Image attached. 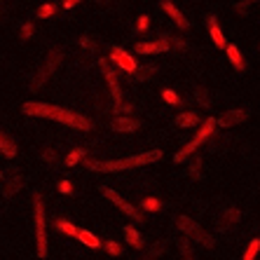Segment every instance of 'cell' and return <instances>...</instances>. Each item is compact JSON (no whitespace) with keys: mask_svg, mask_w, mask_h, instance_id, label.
<instances>
[{"mask_svg":"<svg viewBox=\"0 0 260 260\" xmlns=\"http://www.w3.org/2000/svg\"><path fill=\"white\" fill-rule=\"evenodd\" d=\"M248 117V113L246 110H242V108H235V110H228V113H223V115L218 117V124L223 129H228V127H235V124H239V122H244Z\"/></svg>","mask_w":260,"mask_h":260,"instance_id":"10","label":"cell"},{"mask_svg":"<svg viewBox=\"0 0 260 260\" xmlns=\"http://www.w3.org/2000/svg\"><path fill=\"white\" fill-rule=\"evenodd\" d=\"M159 253H162V244H157V246L150 251V255H159Z\"/></svg>","mask_w":260,"mask_h":260,"instance_id":"39","label":"cell"},{"mask_svg":"<svg viewBox=\"0 0 260 260\" xmlns=\"http://www.w3.org/2000/svg\"><path fill=\"white\" fill-rule=\"evenodd\" d=\"M45 162H56V155L52 150H45Z\"/></svg>","mask_w":260,"mask_h":260,"instance_id":"37","label":"cell"},{"mask_svg":"<svg viewBox=\"0 0 260 260\" xmlns=\"http://www.w3.org/2000/svg\"><path fill=\"white\" fill-rule=\"evenodd\" d=\"M200 167H202V159H194L192 162V176L194 178H200Z\"/></svg>","mask_w":260,"mask_h":260,"instance_id":"34","label":"cell"},{"mask_svg":"<svg viewBox=\"0 0 260 260\" xmlns=\"http://www.w3.org/2000/svg\"><path fill=\"white\" fill-rule=\"evenodd\" d=\"M228 59H230V63L235 66V71H239L242 73L244 68H246V63H244V59H242V52H239V47L237 45H228Z\"/></svg>","mask_w":260,"mask_h":260,"instance_id":"16","label":"cell"},{"mask_svg":"<svg viewBox=\"0 0 260 260\" xmlns=\"http://www.w3.org/2000/svg\"><path fill=\"white\" fill-rule=\"evenodd\" d=\"M52 12H54V5H49V3H45V5L40 7V12H38V17L45 19V17H49Z\"/></svg>","mask_w":260,"mask_h":260,"instance_id":"29","label":"cell"},{"mask_svg":"<svg viewBox=\"0 0 260 260\" xmlns=\"http://www.w3.org/2000/svg\"><path fill=\"white\" fill-rule=\"evenodd\" d=\"M24 113L26 115H33V117H47V120L61 122V124L80 129V132H89L91 129V122L87 120V117L78 115V113H73V110L61 108V106H49V103H43V101H26Z\"/></svg>","mask_w":260,"mask_h":260,"instance_id":"1","label":"cell"},{"mask_svg":"<svg viewBox=\"0 0 260 260\" xmlns=\"http://www.w3.org/2000/svg\"><path fill=\"white\" fill-rule=\"evenodd\" d=\"M162 10L169 14L171 19H174V24L178 26V28H188V26H190V21L185 19V14H183L181 10H178L174 3H171V0H162Z\"/></svg>","mask_w":260,"mask_h":260,"instance_id":"12","label":"cell"},{"mask_svg":"<svg viewBox=\"0 0 260 260\" xmlns=\"http://www.w3.org/2000/svg\"><path fill=\"white\" fill-rule=\"evenodd\" d=\"M162 96H164V101L171 103V106H176V103H181L178 94H176V91H171V89H164V91H162Z\"/></svg>","mask_w":260,"mask_h":260,"instance_id":"26","label":"cell"},{"mask_svg":"<svg viewBox=\"0 0 260 260\" xmlns=\"http://www.w3.org/2000/svg\"><path fill=\"white\" fill-rule=\"evenodd\" d=\"M101 71H103V78H106V82H108V87H110V94H113L115 106H122V89H120V82H117L115 71L108 66V61H101Z\"/></svg>","mask_w":260,"mask_h":260,"instance_id":"8","label":"cell"},{"mask_svg":"<svg viewBox=\"0 0 260 260\" xmlns=\"http://www.w3.org/2000/svg\"><path fill=\"white\" fill-rule=\"evenodd\" d=\"M216 124H218V120H204V124H202V127H200V132L194 134L192 139H190L188 143L183 145L181 150L176 152L174 162H176V164H183V162H185V159H188L190 155H192V152L197 150V148H200L202 143H204V141H209V139H211V134H213V129H216Z\"/></svg>","mask_w":260,"mask_h":260,"instance_id":"2","label":"cell"},{"mask_svg":"<svg viewBox=\"0 0 260 260\" xmlns=\"http://www.w3.org/2000/svg\"><path fill=\"white\" fill-rule=\"evenodd\" d=\"M101 192L106 194V197H108V200L113 202V204H115L117 209H120V211H124V213H127L129 218H134L136 223H141V220H143V216H141V213L136 211V209H134V206L129 204L127 200H124V197H120V194H117L115 190H110V188H106V185H103V188H101Z\"/></svg>","mask_w":260,"mask_h":260,"instance_id":"7","label":"cell"},{"mask_svg":"<svg viewBox=\"0 0 260 260\" xmlns=\"http://www.w3.org/2000/svg\"><path fill=\"white\" fill-rule=\"evenodd\" d=\"M209 33H211V40H213V45H216L218 49H225V47H228V43H225V36H223V30H220V26H218L216 17H209Z\"/></svg>","mask_w":260,"mask_h":260,"instance_id":"14","label":"cell"},{"mask_svg":"<svg viewBox=\"0 0 260 260\" xmlns=\"http://www.w3.org/2000/svg\"><path fill=\"white\" fill-rule=\"evenodd\" d=\"M176 225L181 228V232H185V237H190V239H194V242H200V244H204V246H213V239L209 235H206L204 230H202L200 225L194 223L192 218H188V216H181L178 220H176Z\"/></svg>","mask_w":260,"mask_h":260,"instance_id":"4","label":"cell"},{"mask_svg":"<svg viewBox=\"0 0 260 260\" xmlns=\"http://www.w3.org/2000/svg\"><path fill=\"white\" fill-rule=\"evenodd\" d=\"M33 213H36V242H38V258H47V232H45V206L40 194L33 197Z\"/></svg>","mask_w":260,"mask_h":260,"instance_id":"3","label":"cell"},{"mask_svg":"<svg viewBox=\"0 0 260 260\" xmlns=\"http://www.w3.org/2000/svg\"><path fill=\"white\" fill-rule=\"evenodd\" d=\"M106 251H108L110 255H122V248L117 242H106Z\"/></svg>","mask_w":260,"mask_h":260,"instance_id":"27","label":"cell"},{"mask_svg":"<svg viewBox=\"0 0 260 260\" xmlns=\"http://www.w3.org/2000/svg\"><path fill=\"white\" fill-rule=\"evenodd\" d=\"M82 155H85V150H73L71 155H68V157H66V164H68V167H73V164L78 162V159L82 157Z\"/></svg>","mask_w":260,"mask_h":260,"instance_id":"28","label":"cell"},{"mask_svg":"<svg viewBox=\"0 0 260 260\" xmlns=\"http://www.w3.org/2000/svg\"><path fill=\"white\" fill-rule=\"evenodd\" d=\"M80 239V242L85 244V246H91V248H96L99 246V239L91 232H87V230H78V235H75Z\"/></svg>","mask_w":260,"mask_h":260,"instance_id":"22","label":"cell"},{"mask_svg":"<svg viewBox=\"0 0 260 260\" xmlns=\"http://www.w3.org/2000/svg\"><path fill=\"white\" fill-rule=\"evenodd\" d=\"M129 159V167H143V164H152L162 159V150H148V152H141V155H134Z\"/></svg>","mask_w":260,"mask_h":260,"instance_id":"13","label":"cell"},{"mask_svg":"<svg viewBox=\"0 0 260 260\" xmlns=\"http://www.w3.org/2000/svg\"><path fill=\"white\" fill-rule=\"evenodd\" d=\"M225 218H228V220H239V211H237V209H228Z\"/></svg>","mask_w":260,"mask_h":260,"instance_id":"31","label":"cell"},{"mask_svg":"<svg viewBox=\"0 0 260 260\" xmlns=\"http://www.w3.org/2000/svg\"><path fill=\"white\" fill-rule=\"evenodd\" d=\"M141 122L134 120V117H117V120H113V132H136L139 129Z\"/></svg>","mask_w":260,"mask_h":260,"instance_id":"15","label":"cell"},{"mask_svg":"<svg viewBox=\"0 0 260 260\" xmlns=\"http://www.w3.org/2000/svg\"><path fill=\"white\" fill-rule=\"evenodd\" d=\"M21 185H24V178H21V176H14L12 181H10V183L5 185L3 194H5V197H12L14 192H19V190H21Z\"/></svg>","mask_w":260,"mask_h":260,"instance_id":"21","label":"cell"},{"mask_svg":"<svg viewBox=\"0 0 260 260\" xmlns=\"http://www.w3.org/2000/svg\"><path fill=\"white\" fill-rule=\"evenodd\" d=\"M110 59H113V63H115L117 68H122V71H127V73L136 71V61H134L122 47H113V49H110Z\"/></svg>","mask_w":260,"mask_h":260,"instance_id":"9","label":"cell"},{"mask_svg":"<svg viewBox=\"0 0 260 260\" xmlns=\"http://www.w3.org/2000/svg\"><path fill=\"white\" fill-rule=\"evenodd\" d=\"M181 253L183 255H188V258H192V248H190L188 242H181Z\"/></svg>","mask_w":260,"mask_h":260,"instance_id":"32","label":"cell"},{"mask_svg":"<svg viewBox=\"0 0 260 260\" xmlns=\"http://www.w3.org/2000/svg\"><path fill=\"white\" fill-rule=\"evenodd\" d=\"M124 237H127V242L132 244L134 248H141L143 246V239H141V235H139V230H136V228H124Z\"/></svg>","mask_w":260,"mask_h":260,"instance_id":"20","label":"cell"},{"mask_svg":"<svg viewBox=\"0 0 260 260\" xmlns=\"http://www.w3.org/2000/svg\"><path fill=\"white\" fill-rule=\"evenodd\" d=\"M157 73V68L155 66H143V68H136L134 71V82H145L148 78H152Z\"/></svg>","mask_w":260,"mask_h":260,"instance_id":"19","label":"cell"},{"mask_svg":"<svg viewBox=\"0 0 260 260\" xmlns=\"http://www.w3.org/2000/svg\"><path fill=\"white\" fill-rule=\"evenodd\" d=\"M85 167L91 169V171H101V174L132 169V167H129V159H106V162H99V159H85Z\"/></svg>","mask_w":260,"mask_h":260,"instance_id":"6","label":"cell"},{"mask_svg":"<svg viewBox=\"0 0 260 260\" xmlns=\"http://www.w3.org/2000/svg\"><path fill=\"white\" fill-rule=\"evenodd\" d=\"M134 49L139 54H159V52H167L169 49V38H162L157 43H136Z\"/></svg>","mask_w":260,"mask_h":260,"instance_id":"11","label":"cell"},{"mask_svg":"<svg viewBox=\"0 0 260 260\" xmlns=\"http://www.w3.org/2000/svg\"><path fill=\"white\" fill-rule=\"evenodd\" d=\"M194 99H197V103H202L204 108H209V106H211V101H209V94H206L204 89H194Z\"/></svg>","mask_w":260,"mask_h":260,"instance_id":"25","label":"cell"},{"mask_svg":"<svg viewBox=\"0 0 260 260\" xmlns=\"http://www.w3.org/2000/svg\"><path fill=\"white\" fill-rule=\"evenodd\" d=\"M59 63H61V52H52V54L47 56V61H45L43 66L38 68L36 75H33V80H30V89H40V87L45 85V80L59 68Z\"/></svg>","mask_w":260,"mask_h":260,"instance_id":"5","label":"cell"},{"mask_svg":"<svg viewBox=\"0 0 260 260\" xmlns=\"http://www.w3.org/2000/svg\"><path fill=\"white\" fill-rule=\"evenodd\" d=\"M143 209H145V211H157L159 202L157 200H143Z\"/></svg>","mask_w":260,"mask_h":260,"instance_id":"30","label":"cell"},{"mask_svg":"<svg viewBox=\"0 0 260 260\" xmlns=\"http://www.w3.org/2000/svg\"><path fill=\"white\" fill-rule=\"evenodd\" d=\"M258 251H260V239H253V242L248 244L246 251H244V260H253L258 255Z\"/></svg>","mask_w":260,"mask_h":260,"instance_id":"24","label":"cell"},{"mask_svg":"<svg viewBox=\"0 0 260 260\" xmlns=\"http://www.w3.org/2000/svg\"><path fill=\"white\" fill-rule=\"evenodd\" d=\"M176 124L178 127H194V124H200V115L197 113H181L176 117Z\"/></svg>","mask_w":260,"mask_h":260,"instance_id":"18","label":"cell"},{"mask_svg":"<svg viewBox=\"0 0 260 260\" xmlns=\"http://www.w3.org/2000/svg\"><path fill=\"white\" fill-rule=\"evenodd\" d=\"M80 0H66V3H63V7H68V10H73V5H78Z\"/></svg>","mask_w":260,"mask_h":260,"instance_id":"38","label":"cell"},{"mask_svg":"<svg viewBox=\"0 0 260 260\" xmlns=\"http://www.w3.org/2000/svg\"><path fill=\"white\" fill-rule=\"evenodd\" d=\"M148 24H150V19H148V17H141L139 19V30H145V28H148Z\"/></svg>","mask_w":260,"mask_h":260,"instance_id":"35","label":"cell"},{"mask_svg":"<svg viewBox=\"0 0 260 260\" xmlns=\"http://www.w3.org/2000/svg\"><path fill=\"white\" fill-rule=\"evenodd\" d=\"M235 10H237V12H239V14H246V10H248V3H246V0H244V3H237V5H235Z\"/></svg>","mask_w":260,"mask_h":260,"instance_id":"33","label":"cell"},{"mask_svg":"<svg viewBox=\"0 0 260 260\" xmlns=\"http://www.w3.org/2000/svg\"><path fill=\"white\" fill-rule=\"evenodd\" d=\"M56 230L63 232L66 237H75V235H78V228H75L73 223H68V220H56Z\"/></svg>","mask_w":260,"mask_h":260,"instance_id":"23","label":"cell"},{"mask_svg":"<svg viewBox=\"0 0 260 260\" xmlns=\"http://www.w3.org/2000/svg\"><path fill=\"white\" fill-rule=\"evenodd\" d=\"M59 190H61V192H71L73 188H71V183H68V181H61L59 183Z\"/></svg>","mask_w":260,"mask_h":260,"instance_id":"36","label":"cell"},{"mask_svg":"<svg viewBox=\"0 0 260 260\" xmlns=\"http://www.w3.org/2000/svg\"><path fill=\"white\" fill-rule=\"evenodd\" d=\"M0 152H3L5 157H17V145H14V141L3 132H0Z\"/></svg>","mask_w":260,"mask_h":260,"instance_id":"17","label":"cell"}]
</instances>
